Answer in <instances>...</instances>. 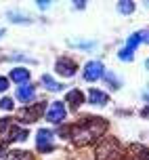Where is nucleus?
Segmentation results:
<instances>
[{"instance_id": "1", "label": "nucleus", "mask_w": 149, "mask_h": 160, "mask_svg": "<svg viewBox=\"0 0 149 160\" xmlns=\"http://www.w3.org/2000/svg\"><path fill=\"white\" fill-rule=\"evenodd\" d=\"M107 131V122L105 118H88L80 124H74V127L67 128L71 141L76 145H88L93 141H99V137Z\"/></svg>"}, {"instance_id": "2", "label": "nucleus", "mask_w": 149, "mask_h": 160, "mask_svg": "<svg viewBox=\"0 0 149 160\" xmlns=\"http://www.w3.org/2000/svg\"><path fill=\"white\" fill-rule=\"evenodd\" d=\"M94 158H97V160H122V148H120L118 139H113V137H105L101 143L97 145Z\"/></svg>"}, {"instance_id": "3", "label": "nucleus", "mask_w": 149, "mask_h": 160, "mask_svg": "<svg viewBox=\"0 0 149 160\" xmlns=\"http://www.w3.org/2000/svg\"><path fill=\"white\" fill-rule=\"evenodd\" d=\"M0 135H2V141H25L27 131L23 127H19L15 120L0 118Z\"/></svg>"}, {"instance_id": "4", "label": "nucleus", "mask_w": 149, "mask_h": 160, "mask_svg": "<svg viewBox=\"0 0 149 160\" xmlns=\"http://www.w3.org/2000/svg\"><path fill=\"white\" fill-rule=\"evenodd\" d=\"M147 40H149L147 30H141V32L132 34V36L128 38V42H126V47H124V48H120L118 57L122 59V61H130V59H132V55H134V48L139 47L141 42H147Z\"/></svg>"}, {"instance_id": "5", "label": "nucleus", "mask_w": 149, "mask_h": 160, "mask_svg": "<svg viewBox=\"0 0 149 160\" xmlns=\"http://www.w3.org/2000/svg\"><path fill=\"white\" fill-rule=\"evenodd\" d=\"M36 148H38V152H42V154L50 152V150L55 148V135H53V131L40 128L38 133H36Z\"/></svg>"}, {"instance_id": "6", "label": "nucleus", "mask_w": 149, "mask_h": 160, "mask_svg": "<svg viewBox=\"0 0 149 160\" xmlns=\"http://www.w3.org/2000/svg\"><path fill=\"white\" fill-rule=\"evenodd\" d=\"M65 116H67V110H65V105H63L61 101H53V103L48 105V110H46V120L48 122L59 124V122L65 120Z\"/></svg>"}, {"instance_id": "7", "label": "nucleus", "mask_w": 149, "mask_h": 160, "mask_svg": "<svg viewBox=\"0 0 149 160\" xmlns=\"http://www.w3.org/2000/svg\"><path fill=\"white\" fill-rule=\"evenodd\" d=\"M55 70H57V74H59V76L71 78V76L76 74V70H78V65L74 63L71 59H67V57H61V59L55 63Z\"/></svg>"}, {"instance_id": "8", "label": "nucleus", "mask_w": 149, "mask_h": 160, "mask_svg": "<svg viewBox=\"0 0 149 160\" xmlns=\"http://www.w3.org/2000/svg\"><path fill=\"white\" fill-rule=\"evenodd\" d=\"M103 63L101 61H88L86 65H84V80H88V82H94V80H99L103 76Z\"/></svg>"}, {"instance_id": "9", "label": "nucleus", "mask_w": 149, "mask_h": 160, "mask_svg": "<svg viewBox=\"0 0 149 160\" xmlns=\"http://www.w3.org/2000/svg\"><path fill=\"white\" fill-rule=\"evenodd\" d=\"M42 112H44V103H36L34 108L21 110V112H19V120H23V122H36Z\"/></svg>"}, {"instance_id": "10", "label": "nucleus", "mask_w": 149, "mask_h": 160, "mask_svg": "<svg viewBox=\"0 0 149 160\" xmlns=\"http://www.w3.org/2000/svg\"><path fill=\"white\" fill-rule=\"evenodd\" d=\"M88 101L93 105H105V103H109V97L105 95L103 91H97V88H93L90 93H88Z\"/></svg>"}, {"instance_id": "11", "label": "nucleus", "mask_w": 149, "mask_h": 160, "mask_svg": "<svg viewBox=\"0 0 149 160\" xmlns=\"http://www.w3.org/2000/svg\"><path fill=\"white\" fill-rule=\"evenodd\" d=\"M11 80H15L17 84H27V80H30V72H27L25 68H15V70L11 72Z\"/></svg>"}, {"instance_id": "12", "label": "nucleus", "mask_w": 149, "mask_h": 160, "mask_svg": "<svg viewBox=\"0 0 149 160\" xmlns=\"http://www.w3.org/2000/svg\"><path fill=\"white\" fill-rule=\"evenodd\" d=\"M65 101H67L71 108H80V103L84 101V95H82V91L74 88V91H70V93L65 95Z\"/></svg>"}, {"instance_id": "13", "label": "nucleus", "mask_w": 149, "mask_h": 160, "mask_svg": "<svg viewBox=\"0 0 149 160\" xmlns=\"http://www.w3.org/2000/svg\"><path fill=\"white\" fill-rule=\"evenodd\" d=\"M31 97H34V87H30V84L19 87V91H17V99L19 101H31Z\"/></svg>"}, {"instance_id": "14", "label": "nucleus", "mask_w": 149, "mask_h": 160, "mask_svg": "<svg viewBox=\"0 0 149 160\" xmlns=\"http://www.w3.org/2000/svg\"><path fill=\"white\" fill-rule=\"evenodd\" d=\"M7 160H34L30 152H23V150H13V152H7Z\"/></svg>"}, {"instance_id": "15", "label": "nucleus", "mask_w": 149, "mask_h": 160, "mask_svg": "<svg viewBox=\"0 0 149 160\" xmlns=\"http://www.w3.org/2000/svg\"><path fill=\"white\" fill-rule=\"evenodd\" d=\"M42 84H44V87H46V91H61V84H59V82H55V80L50 78V76H46V74H44V76H42Z\"/></svg>"}, {"instance_id": "16", "label": "nucleus", "mask_w": 149, "mask_h": 160, "mask_svg": "<svg viewBox=\"0 0 149 160\" xmlns=\"http://www.w3.org/2000/svg\"><path fill=\"white\" fill-rule=\"evenodd\" d=\"M8 17H11V21H15V23H31L30 17L21 15V13H13V11H8Z\"/></svg>"}, {"instance_id": "17", "label": "nucleus", "mask_w": 149, "mask_h": 160, "mask_svg": "<svg viewBox=\"0 0 149 160\" xmlns=\"http://www.w3.org/2000/svg\"><path fill=\"white\" fill-rule=\"evenodd\" d=\"M118 8H120L122 15H130V13L134 11V2H130V0H122V2L118 4Z\"/></svg>"}, {"instance_id": "18", "label": "nucleus", "mask_w": 149, "mask_h": 160, "mask_svg": "<svg viewBox=\"0 0 149 160\" xmlns=\"http://www.w3.org/2000/svg\"><path fill=\"white\" fill-rule=\"evenodd\" d=\"M103 76H105V80H107V82H109V84H111L113 88H118V87H120V80L116 78L113 74H103Z\"/></svg>"}, {"instance_id": "19", "label": "nucleus", "mask_w": 149, "mask_h": 160, "mask_svg": "<svg viewBox=\"0 0 149 160\" xmlns=\"http://www.w3.org/2000/svg\"><path fill=\"white\" fill-rule=\"evenodd\" d=\"M0 108H2V110H13V99L4 97V99L0 101Z\"/></svg>"}, {"instance_id": "20", "label": "nucleus", "mask_w": 149, "mask_h": 160, "mask_svg": "<svg viewBox=\"0 0 149 160\" xmlns=\"http://www.w3.org/2000/svg\"><path fill=\"white\" fill-rule=\"evenodd\" d=\"M74 47H82V48H93L94 42H71Z\"/></svg>"}, {"instance_id": "21", "label": "nucleus", "mask_w": 149, "mask_h": 160, "mask_svg": "<svg viewBox=\"0 0 149 160\" xmlns=\"http://www.w3.org/2000/svg\"><path fill=\"white\" fill-rule=\"evenodd\" d=\"M7 88H8V80L0 76V93H2V91H7Z\"/></svg>"}, {"instance_id": "22", "label": "nucleus", "mask_w": 149, "mask_h": 160, "mask_svg": "<svg viewBox=\"0 0 149 160\" xmlns=\"http://www.w3.org/2000/svg\"><path fill=\"white\" fill-rule=\"evenodd\" d=\"M48 4H50V2H46V0H38V7L42 8V11H44V8H48Z\"/></svg>"}, {"instance_id": "23", "label": "nucleus", "mask_w": 149, "mask_h": 160, "mask_svg": "<svg viewBox=\"0 0 149 160\" xmlns=\"http://www.w3.org/2000/svg\"><path fill=\"white\" fill-rule=\"evenodd\" d=\"M2 34H4V30H2V28H0V36H2Z\"/></svg>"}]
</instances>
